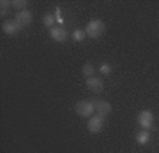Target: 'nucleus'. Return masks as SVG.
<instances>
[{"instance_id": "f257e3e1", "label": "nucleus", "mask_w": 159, "mask_h": 153, "mask_svg": "<svg viewBox=\"0 0 159 153\" xmlns=\"http://www.w3.org/2000/svg\"><path fill=\"white\" fill-rule=\"evenodd\" d=\"M85 33L89 38H99L105 33V23H104L101 19H94L91 20L85 27Z\"/></svg>"}, {"instance_id": "f03ea898", "label": "nucleus", "mask_w": 159, "mask_h": 153, "mask_svg": "<svg viewBox=\"0 0 159 153\" xmlns=\"http://www.w3.org/2000/svg\"><path fill=\"white\" fill-rule=\"evenodd\" d=\"M75 113L81 118H91L93 116L94 111H95V105H94V101H88V99H83L78 101L75 103Z\"/></svg>"}, {"instance_id": "7ed1b4c3", "label": "nucleus", "mask_w": 159, "mask_h": 153, "mask_svg": "<svg viewBox=\"0 0 159 153\" xmlns=\"http://www.w3.org/2000/svg\"><path fill=\"white\" fill-rule=\"evenodd\" d=\"M138 123L139 126L142 128L143 130H149L152 129V125H153V115L151 111H141L138 115Z\"/></svg>"}, {"instance_id": "20e7f679", "label": "nucleus", "mask_w": 159, "mask_h": 153, "mask_svg": "<svg viewBox=\"0 0 159 153\" xmlns=\"http://www.w3.org/2000/svg\"><path fill=\"white\" fill-rule=\"evenodd\" d=\"M85 85H87V88H88L93 94H95V95H98V94H101L104 91L102 80H101L99 76H95V75L91 76V78H87Z\"/></svg>"}, {"instance_id": "39448f33", "label": "nucleus", "mask_w": 159, "mask_h": 153, "mask_svg": "<svg viewBox=\"0 0 159 153\" xmlns=\"http://www.w3.org/2000/svg\"><path fill=\"white\" fill-rule=\"evenodd\" d=\"M50 36L57 43H66L67 38H68V31L63 26H57V27L50 28Z\"/></svg>"}, {"instance_id": "423d86ee", "label": "nucleus", "mask_w": 159, "mask_h": 153, "mask_svg": "<svg viewBox=\"0 0 159 153\" xmlns=\"http://www.w3.org/2000/svg\"><path fill=\"white\" fill-rule=\"evenodd\" d=\"M14 20L21 27H27L33 23V13L30 10H27V9L26 10H21V11H17L16 16H14Z\"/></svg>"}, {"instance_id": "0eeeda50", "label": "nucleus", "mask_w": 159, "mask_h": 153, "mask_svg": "<svg viewBox=\"0 0 159 153\" xmlns=\"http://www.w3.org/2000/svg\"><path fill=\"white\" fill-rule=\"evenodd\" d=\"M102 126H104V118L98 116V115L91 116L88 119V123H87V129H88L89 133H99Z\"/></svg>"}, {"instance_id": "6e6552de", "label": "nucleus", "mask_w": 159, "mask_h": 153, "mask_svg": "<svg viewBox=\"0 0 159 153\" xmlns=\"http://www.w3.org/2000/svg\"><path fill=\"white\" fill-rule=\"evenodd\" d=\"M94 105H95V111L98 113V116L107 118L112 111V105L108 101H95L94 99Z\"/></svg>"}, {"instance_id": "1a4fd4ad", "label": "nucleus", "mask_w": 159, "mask_h": 153, "mask_svg": "<svg viewBox=\"0 0 159 153\" xmlns=\"http://www.w3.org/2000/svg\"><path fill=\"white\" fill-rule=\"evenodd\" d=\"M23 27L20 26L19 23H17L14 19H9V20H6L3 23V26H2V30H3L4 34H9V36H14V34H17L20 30H21Z\"/></svg>"}, {"instance_id": "9d476101", "label": "nucleus", "mask_w": 159, "mask_h": 153, "mask_svg": "<svg viewBox=\"0 0 159 153\" xmlns=\"http://www.w3.org/2000/svg\"><path fill=\"white\" fill-rule=\"evenodd\" d=\"M81 72H83V75L85 76V78H91V76H94V74H95V67L91 63H85L83 65V68H81Z\"/></svg>"}, {"instance_id": "9b49d317", "label": "nucleus", "mask_w": 159, "mask_h": 153, "mask_svg": "<svg viewBox=\"0 0 159 153\" xmlns=\"http://www.w3.org/2000/svg\"><path fill=\"white\" fill-rule=\"evenodd\" d=\"M149 139H151V135H149L148 130H141V132H138V135H136V142H138L139 145H146V143L149 142Z\"/></svg>"}, {"instance_id": "f8f14e48", "label": "nucleus", "mask_w": 159, "mask_h": 153, "mask_svg": "<svg viewBox=\"0 0 159 153\" xmlns=\"http://www.w3.org/2000/svg\"><path fill=\"white\" fill-rule=\"evenodd\" d=\"M85 36H87L85 30H83V28H75V30L73 31V34H71V38H73L74 41H77V43H80V41H84Z\"/></svg>"}, {"instance_id": "ddd939ff", "label": "nucleus", "mask_w": 159, "mask_h": 153, "mask_svg": "<svg viewBox=\"0 0 159 153\" xmlns=\"http://www.w3.org/2000/svg\"><path fill=\"white\" fill-rule=\"evenodd\" d=\"M56 20H57V17L54 16V14L47 13V14H44V17H43V24L46 27H48V28H53Z\"/></svg>"}, {"instance_id": "4468645a", "label": "nucleus", "mask_w": 159, "mask_h": 153, "mask_svg": "<svg viewBox=\"0 0 159 153\" xmlns=\"http://www.w3.org/2000/svg\"><path fill=\"white\" fill-rule=\"evenodd\" d=\"M0 6H2L0 14H2V17H6L7 14H9V9L11 7V2H9V0H2V2H0Z\"/></svg>"}, {"instance_id": "2eb2a0df", "label": "nucleus", "mask_w": 159, "mask_h": 153, "mask_svg": "<svg viewBox=\"0 0 159 153\" xmlns=\"http://www.w3.org/2000/svg\"><path fill=\"white\" fill-rule=\"evenodd\" d=\"M26 6H27V2L26 0H13L11 2V7L16 9V10H26Z\"/></svg>"}, {"instance_id": "dca6fc26", "label": "nucleus", "mask_w": 159, "mask_h": 153, "mask_svg": "<svg viewBox=\"0 0 159 153\" xmlns=\"http://www.w3.org/2000/svg\"><path fill=\"white\" fill-rule=\"evenodd\" d=\"M99 72L102 74V75L108 76L109 74L112 72V67L109 65L108 63H102V64H101V67H99Z\"/></svg>"}]
</instances>
